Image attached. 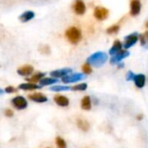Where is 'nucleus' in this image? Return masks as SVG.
Wrapping results in <instances>:
<instances>
[{
	"mask_svg": "<svg viewBox=\"0 0 148 148\" xmlns=\"http://www.w3.org/2000/svg\"><path fill=\"white\" fill-rule=\"evenodd\" d=\"M139 41H140L141 46L147 50L148 49V31L139 35Z\"/></svg>",
	"mask_w": 148,
	"mask_h": 148,
	"instance_id": "4be33fe9",
	"label": "nucleus"
},
{
	"mask_svg": "<svg viewBox=\"0 0 148 148\" xmlns=\"http://www.w3.org/2000/svg\"><path fill=\"white\" fill-rule=\"evenodd\" d=\"M13 114H14V112H13V111L11 110V109H6V110L5 111V115L6 117H8V118L12 117Z\"/></svg>",
	"mask_w": 148,
	"mask_h": 148,
	"instance_id": "7c9ffc66",
	"label": "nucleus"
},
{
	"mask_svg": "<svg viewBox=\"0 0 148 148\" xmlns=\"http://www.w3.org/2000/svg\"><path fill=\"white\" fill-rule=\"evenodd\" d=\"M5 92L6 93H14V92H17V89H16L14 86H7V87L5 89Z\"/></svg>",
	"mask_w": 148,
	"mask_h": 148,
	"instance_id": "c85d7f7f",
	"label": "nucleus"
},
{
	"mask_svg": "<svg viewBox=\"0 0 148 148\" xmlns=\"http://www.w3.org/2000/svg\"><path fill=\"white\" fill-rule=\"evenodd\" d=\"M33 71H34V68L32 65L26 64V65H24V66L18 68V75H20V76L27 77V76L31 75V74L33 72Z\"/></svg>",
	"mask_w": 148,
	"mask_h": 148,
	"instance_id": "4468645a",
	"label": "nucleus"
},
{
	"mask_svg": "<svg viewBox=\"0 0 148 148\" xmlns=\"http://www.w3.org/2000/svg\"><path fill=\"white\" fill-rule=\"evenodd\" d=\"M93 15L95 17V18L97 20L99 21H103L105 19H106L109 16V11L105 8V7H101V6H98L95 8Z\"/></svg>",
	"mask_w": 148,
	"mask_h": 148,
	"instance_id": "0eeeda50",
	"label": "nucleus"
},
{
	"mask_svg": "<svg viewBox=\"0 0 148 148\" xmlns=\"http://www.w3.org/2000/svg\"><path fill=\"white\" fill-rule=\"evenodd\" d=\"M138 39H139V35L138 32H132V33L127 35L124 38V45H123L124 48L128 50L132 46L135 45L136 43L138 41Z\"/></svg>",
	"mask_w": 148,
	"mask_h": 148,
	"instance_id": "7ed1b4c3",
	"label": "nucleus"
},
{
	"mask_svg": "<svg viewBox=\"0 0 148 148\" xmlns=\"http://www.w3.org/2000/svg\"><path fill=\"white\" fill-rule=\"evenodd\" d=\"M39 51L43 53V54H49L50 53V47L47 45H43L39 48Z\"/></svg>",
	"mask_w": 148,
	"mask_h": 148,
	"instance_id": "cd10ccee",
	"label": "nucleus"
},
{
	"mask_svg": "<svg viewBox=\"0 0 148 148\" xmlns=\"http://www.w3.org/2000/svg\"><path fill=\"white\" fill-rule=\"evenodd\" d=\"M65 38L71 44L77 45L82 39V32L79 28L76 26H71L66 30Z\"/></svg>",
	"mask_w": 148,
	"mask_h": 148,
	"instance_id": "f257e3e1",
	"label": "nucleus"
},
{
	"mask_svg": "<svg viewBox=\"0 0 148 148\" xmlns=\"http://www.w3.org/2000/svg\"><path fill=\"white\" fill-rule=\"evenodd\" d=\"M119 31V25H113L112 26H110L107 30H106V33L107 34H115Z\"/></svg>",
	"mask_w": 148,
	"mask_h": 148,
	"instance_id": "a878e982",
	"label": "nucleus"
},
{
	"mask_svg": "<svg viewBox=\"0 0 148 148\" xmlns=\"http://www.w3.org/2000/svg\"><path fill=\"white\" fill-rule=\"evenodd\" d=\"M12 105L17 110H25L28 106V102L23 96H17L12 99Z\"/></svg>",
	"mask_w": 148,
	"mask_h": 148,
	"instance_id": "39448f33",
	"label": "nucleus"
},
{
	"mask_svg": "<svg viewBox=\"0 0 148 148\" xmlns=\"http://www.w3.org/2000/svg\"><path fill=\"white\" fill-rule=\"evenodd\" d=\"M107 59H108V57H107V54L106 52L97 51V52L93 53L92 55H91L87 58V62L92 66L101 67L106 64Z\"/></svg>",
	"mask_w": 148,
	"mask_h": 148,
	"instance_id": "f03ea898",
	"label": "nucleus"
},
{
	"mask_svg": "<svg viewBox=\"0 0 148 148\" xmlns=\"http://www.w3.org/2000/svg\"><path fill=\"white\" fill-rule=\"evenodd\" d=\"M72 9L77 15L81 16L86 13V6L82 0H75V2H74V4L72 5Z\"/></svg>",
	"mask_w": 148,
	"mask_h": 148,
	"instance_id": "6e6552de",
	"label": "nucleus"
},
{
	"mask_svg": "<svg viewBox=\"0 0 148 148\" xmlns=\"http://www.w3.org/2000/svg\"><path fill=\"white\" fill-rule=\"evenodd\" d=\"M5 92V90H3V89H1L0 88V95H2V94H4Z\"/></svg>",
	"mask_w": 148,
	"mask_h": 148,
	"instance_id": "72a5a7b5",
	"label": "nucleus"
},
{
	"mask_svg": "<svg viewBox=\"0 0 148 148\" xmlns=\"http://www.w3.org/2000/svg\"><path fill=\"white\" fill-rule=\"evenodd\" d=\"M123 48V45L122 43L119 40V39H116L112 45V46L111 47V49L109 50V54L111 56H113L115 54H117L118 52H119Z\"/></svg>",
	"mask_w": 148,
	"mask_h": 148,
	"instance_id": "dca6fc26",
	"label": "nucleus"
},
{
	"mask_svg": "<svg viewBox=\"0 0 148 148\" xmlns=\"http://www.w3.org/2000/svg\"><path fill=\"white\" fill-rule=\"evenodd\" d=\"M129 55H130V52H129L126 49H125V50L122 49L119 52H118L117 54H115V55H113V56L111 57L110 63H111L112 64H119L123 59H125V58L129 57Z\"/></svg>",
	"mask_w": 148,
	"mask_h": 148,
	"instance_id": "423d86ee",
	"label": "nucleus"
},
{
	"mask_svg": "<svg viewBox=\"0 0 148 148\" xmlns=\"http://www.w3.org/2000/svg\"><path fill=\"white\" fill-rule=\"evenodd\" d=\"M41 87H42L41 86H38L36 83H32V82L23 83L18 86V89L24 90V91H34V90L40 89Z\"/></svg>",
	"mask_w": 148,
	"mask_h": 148,
	"instance_id": "2eb2a0df",
	"label": "nucleus"
},
{
	"mask_svg": "<svg viewBox=\"0 0 148 148\" xmlns=\"http://www.w3.org/2000/svg\"><path fill=\"white\" fill-rule=\"evenodd\" d=\"M81 108L85 111H90L92 109V100L90 96H85L81 100Z\"/></svg>",
	"mask_w": 148,
	"mask_h": 148,
	"instance_id": "a211bd4d",
	"label": "nucleus"
},
{
	"mask_svg": "<svg viewBox=\"0 0 148 148\" xmlns=\"http://www.w3.org/2000/svg\"><path fill=\"white\" fill-rule=\"evenodd\" d=\"M87 84L86 83H82V84H79V85H75L71 86V90L75 91V92H84L87 89Z\"/></svg>",
	"mask_w": 148,
	"mask_h": 148,
	"instance_id": "b1692460",
	"label": "nucleus"
},
{
	"mask_svg": "<svg viewBox=\"0 0 148 148\" xmlns=\"http://www.w3.org/2000/svg\"><path fill=\"white\" fill-rule=\"evenodd\" d=\"M84 79H85V75L83 73H73V74H68V75L63 77L61 80L64 84H70V83H75L80 81Z\"/></svg>",
	"mask_w": 148,
	"mask_h": 148,
	"instance_id": "20e7f679",
	"label": "nucleus"
},
{
	"mask_svg": "<svg viewBox=\"0 0 148 148\" xmlns=\"http://www.w3.org/2000/svg\"><path fill=\"white\" fill-rule=\"evenodd\" d=\"M145 81H146V79L144 74L140 73V74H135L134 75L133 82L138 88H143L145 85Z\"/></svg>",
	"mask_w": 148,
	"mask_h": 148,
	"instance_id": "ddd939ff",
	"label": "nucleus"
},
{
	"mask_svg": "<svg viewBox=\"0 0 148 148\" xmlns=\"http://www.w3.org/2000/svg\"><path fill=\"white\" fill-rule=\"evenodd\" d=\"M50 90L52 92H65V91L71 90V87L67 86H51Z\"/></svg>",
	"mask_w": 148,
	"mask_h": 148,
	"instance_id": "5701e85b",
	"label": "nucleus"
},
{
	"mask_svg": "<svg viewBox=\"0 0 148 148\" xmlns=\"http://www.w3.org/2000/svg\"><path fill=\"white\" fill-rule=\"evenodd\" d=\"M71 68H63V69H59V70H55L50 72V76L55 79H58V78H63L68 74L71 73Z\"/></svg>",
	"mask_w": 148,
	"mask_h": 148,
	"instance_id": "9d476101",
	"label": "nucleus"
},
{
	"mask_svg": "<svg viewBox=\"0 0 148 148\" xmlns=\"http://www.w3.org/2000/svg\"><path fill=\"white\" fill-rule=\"evenodd\" d=\"M77 125L83 132H88L90 129V124L86 119H78L77 120Z\"/></svg>",
	"mask_w": 148,
	"mask_h": 148,
	"instance_id": "aec40b11",
	"label": "nucleus"
},
{
	"mask_svg": "<svg viewBox=\"0 0 148 148\" xmlns=\"http://www.w3.org/2000/svg\"><path fill=\"white\" fill-rule=\"evenodd\" d=\"M45 77V72H37L36 74L32 75L31 78L26 79V80L28 82H32V83H38Z\"/></svg>",
	"mask_w": 148,
	"mask_h": 148,
	"instance_id": "412c9836",
	"label": "nucleus"
},
{
	"mask_svg": "<svg viewBox=\"0 0 148 148\" xmlns=\"http://www.w3.org/2000/svg\"><path fill=\"white\" fill-rule=\"evenodd\" d=\"M58 79H55V78H43L40 81H39V85L41 86H51V85H54L56 83H58Z\"/></svg>",
	"mask_w": 148,
	"mask_h": 148,
	"instance_id": "6ab92c4d",
	"label": "nucleus"
},
{
	"mask_svg": "<svg viewBox=\"0 0 148 148\" xmlns=\"http://www.w3.org/2000/svg\"><path fill=\"white\" fill-rule=\"evenodd\" d=\"M82 71H83L84 74H87V75H88V74H91L92 71L91 64L88 62H86V64H84L83 66H82Z\"/></svg>",
	"mask_w": 148,
	"mask_h": 148,
	"instance_id": "bb28decb",
	"label": "nucleus"
},
{
	"mask_svg": "<svg viewBox=\"0 0 148 148\" xmlns=\"http://www.w3.org/2000/svg\"><path fill=\"white\" fill-rule=\"evenodd\" d=\"M142 119H143V115H142V114L138 115V117H137V119H138V120H141Z\"/></svg>",
	"mask_w": 148,
	"mask_h": 148,
	"instance_id": "2f4dec72",
	"label": "nucleus"
},
{
	"mask_svg": "<svg viewBox=\"0 0 148 148\" xmlns=\"http://www.w3.org/2000/svg\"><path fill=\"white\" fill-rule=\"evenodd\" d=\"M141 3L139 0H131L130 3V13L132 17H136L140 13Z\"/></svg>",
	"mask_w": 148,
	"mask_h": 148,
	"instance_id": "1a4fd4ad",
	"label": "nucleus"
},
{
	"mask_svg": "<svg viewBox=\"0 0 148 148\" xmlns=\"http://www.w3.org/2000/svg\"><path fill=\"white\" fill-rule=\"evenodd\" d=\"M34 17H35V13L33 12L27 11V12H25L24 13H22L19 16V20L22 23H26V22H29L30 20H32V18H34Z\"/></svg>",
	"mask_w": 148,
	"mask_h": 148,
	"instance_id": "f3484780",
	"label": "nucleus"
},
{
	"mask_svg": "<svg viewBox=\"0 0 148 148\" xmlns=\"http://www.w3.org/2000/svg\"><path fill=\"white\" fill-rule=\"evenodd\" d=\"M47 148H50V147H47Z\"/></svg>",
	"mask_w": 148,
	"mask_h": 148,
	"instance_id": "c9c22d12",
	"label": "nucleus"
},
{
	"mask_svg": "<svg viewBox=\"0 0 148 148\" xmlns=\"http://www.w3.org/2000/svg\"><path fill=\"white\" fill-rule=\"evenodd\" d=\"M28 99L33 102H36V103H45L48 101L47 97L45 95H44L43 93H40V92H35L32 94H29Z\"/></svg>",
	"mask_w": 148,
	"mask_h": 148,
	"instance_id": "9b49d317",
	"label": "nucleus"
},
{
	"mask_svg": "<svg viewBox=\"0 0 148 148\" xmlns=\"http://www.w3.org/2000/svg\"><path fill=\"white\" fill-rule=\"evenodd\" d=\"M54 102L58 106H61V107H66L69 106L70 104V101H69V99L64 95H60V94H58V95H55L54 96Z\"/></svg>",
	"mask_w": 148,
	"mask_h": 148,
	"instance_id": "f8f14e48",
	"label": "nucleus"
},
{
	"mask_svg": "<svg viewBox=\"0 0 148 148\" xmlns=\"http://www.w3.org/2000/svg\"><path fill=\"white\" fill-rule=\"evenodd\" d=\"M55 141H56V145L58 148H67V144L65 140L62 138L61 137H57Z\"/></svg>",
	"mask_w": 148,
	"mask_h": 148,
	"instance_id": "393cba45",
	"label": "nucleus"
},
{
	"mask_svg": "<svg viewBox=\"0 0 148 148\" xmlns=\"http://www.w3.org/2000/svg\"><path fill=\"white\" fill-rule=\"evenodd\" d=\"M134 75H135V74H134L132 71H129L127 72V74H126V80H127V81L133 80Z\"/></svg>",
	"mask_w": 148,
	"mask_h": 148,
	"instance_id": "c756f323",
	"label": "nucleus"
},
{
	"mask_svg": "<svg viewBox=\"0 0 148 148\" xmlns=\"http://www.w3.org/2000/svg\"><path fill=\"white\" fill-rule=\"evenodd\" d=\"M118 67H119V68H123V67H124V64L120 62V63H119V64L118 65Z\"/></svg>",
	"mask_w": 148,
	"mask_h": 148,
	"instance_id": "473e14b6",
	"label": "nucleus"
},
{
	"mask_svg": "<svg viewBox=\"0 0 148 148\" xmlns=\"http://www.w3.org/2000/svg\"><path fill=\"white\" fill-rule=\"evenodd\" d=\"M145 27H146V28L148 29V20H147V21L145 22Z\"/></svg>",
	"mask_w": 148,
	"mask_h": 148,
	"instance_id": "f704fd0d",
	"label": "nucleus"
}]
</instances>
